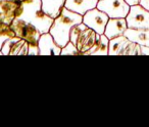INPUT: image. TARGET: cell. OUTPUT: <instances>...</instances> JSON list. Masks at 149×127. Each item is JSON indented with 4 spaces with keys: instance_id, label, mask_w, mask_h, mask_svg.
I'll use <instances>...</instances> for the list:
<instances>
[{
    "instance_id": "16",
    "label": "cell",
    "mask_w": 149,
    "mask_h": 127,
    "mask_svg": "<svg viewBox=\"0 0 149 127\" xmlns=\"http://www.w3.org/2000/svg\"><path fill=\"white\" fill-rule=\"evenodd\" d=\"M28 46L29 43L19 38L10 48L8 55H28Z\"/></svg>"
},
{
    "instance_id": "17",
    "label": "cell",
    "mask_w": 149,
    "mask_h": 127,
    "mask_svg": "<svg viewBox=\"0 0 149 127\" xmlns=\"http://www.w3.org/2000/svg\"><path fill=\"white\" fill-rule=\"evenodd\" d=\"M15 36L13 30L11 29L10 25H7L4 23H0V50L2 48L4 42L7 39Z\"/></svg>"
},
{
    "instance_id": "25",
    "label": "cell",
    "mask_w": 149,
    "mask_h": 127,
    "mask_svg": "<svg viewBox=\"0 0 149 127\" xmlns=\"http://www.w3.org/2000/svg\"><path fill=\"white\" fill-rule=\"evenodd\" d=\"M21 1H24V0H21Z\"/></svg>"
},
{
    "instance_id": "21",
    "label": "cell",
    "mask_w": 149,
    "mask_h": 127,
    "mask_svg": "<svg viewBox=\"0 0 149 127\" xmlns=\"http://www.w3.org/2000/svg\"><path fill=\"white\" fill-rule=\"evenodd\" d=\"M139 4L143 7V8L147 9L149 11V0H140L139 1Z\"/></svg>"
},
{
    "instance_id": "8",
    "label": "cell",
    "mask_w": 149,
    "mask_h": 127,
    "mask_svg": "<svg viewBox=\"0 0 149 127\" xmlns=\"http://www.w3.org/2000/svg\"><path fill=\"white\" fill-rule=\"evenodd\" d=\"M38 45H39V55H60L61 52V47L54 41L53 37L51 34L43 33L41 34L38 41Z\"/></svg>"
},
{
    "instance_id": "19",
    "label": "cell",
    "mask_w": 149,
    "mask_h": 127,
    "mask_svg": "<svg viewBox=\"0 0 149 127\" xmlns=\"http://www.w3.org/2000/svg\"><path fill=\"white\" fill-rule=\"evenodd\" d=\"M60 55H83L72 42L68 41L63 47H61Z\"/></svg>"
},
{
    "instance_id": "5",
    "label": "cell",
    "mask_w": 149,
    "mask_h": 127,
    "mask_svg": "<svg viewBox=\"0 0 149 127\" xmlns=\"http://www.w3.org/2000/svg\"><path fill=\"white\" fill-rule=\"evenodd\" d=\"M96 7L105 13L109 19L126 18L130 11V5L126 0H98Z\"/></svg>"
},
{
    "instance_id": "2",
    "label": "cell",
    "mask_w": 149,
    "mask_h": 127,
    "mask_svg": "<svg viewBox=\"0 0 149 127\" xmlns=\"http://www.w3.org/2000/svg\"><path fill=\"white\" fill-rule=\"evenodd\" d=\"M82 22L83 15L68 11L63 6L59 15L53 20L49 33L53 37L54 41L60 47H63L70 41V33L72 28Z\"/></svg>"
},
{
    "instance_id": "11",
    "label": "cell",
    "mask_w": 149,
    "mask_h": 127,
    "mask_svg": "<svg viewBox=\"0 0 149 127\" xmlns=\"http://www.w3.org/2000/svg\"><path fill=\"white\" fill-rule=\"evenodd\" d=\"M98 0H65L64 7L70 11L84 15L88 11L97 6Z\"/></svg>"
},
{
    "instance_id": "1",
    "label": "cell",
    "mask_w": 149,
    "mask_h": 127,
    "mask_svg": "<svg viewBox=\"0 0 149 127\" xmlns=\"http://www.w3.org/2000/svg\"><path fill=\"white\" fill-rule=\"evenodd\" d=\"M17 19L23 20L35 26L40 33H48L53 23V18L42 9L41 0H24L17 13Z\"/></svg>"
},
{
    "instance_id": "13",
    "label": "cell",
    "mask_w": 149,
    "mask_h": 127,
    "mask_svg": "<svg viewBox=\"0 0 149 127\" xmlns=\"http://www.w3.org/2000/svg\"><path fill=\"white\" fill-rule=\"evenodd\" d=\"M109 48V39L104 34H98L94 46L86 53V55H108Z\"/></svg>"
},
{
    "instance_id": "15",
    "label": "cell",
    "mask_w": 149,
    "mask_h": 127,
    "mask_svg": "<svg viewBox=\"0 0 149 127\" xmlns=\"http://www.w3.org/2000/svg\"><path fill=\"white\" fill-rule=\"evenodd\" d=\"M130 40L125 35H120L109 39V48H108V55H120L125 46L129 43Z\"/></svg>"
},
{
    "instance_id": "23",
    "label": "cell",
    "mask_w": 149,
    "mask_h": 127,
    "mask_svg": "<svg viewBox=\"0 0 149 127\" xmlns=\"http://www.w3.org/2000/svg\"><path fill=\"white\" fill-rule=\"evenodd\" d=\"M139 1H140V0H126V2L128 3L130 6H132V5L139 4Z\"/></svg>"
},
{
    "instance_id": "20",
    "label": "cell",
    "mask_w": 149,
    "mask_h": 127,
    "mask_svg": "<svg viewBox=\"0 0 149 127\" xmlns=\"http://www.w3.org/2000/svg\"><path fill=\"white\" fill-rule=\"evenodd\" d=\"M39 45L38 43H29L28 46V55H39Z\"/></svg>"
},
{
    "instance_id": "4",
    "label": "cell",
    "mask_w": 149,
    "mask_h": 127,
    "mask_svg": "<svg viewBox=\"0 0 149 127\" xmlns=\"http://www.w3.org/2000/svg\"><path fill=\"white\" fill-rule=\"evenodd\" d=\"M126 21L129 29H149V11L140 4L132 5Z\"/></svg>"
},
{
    "instance_id": "24",
    "label": "cell",
    "mask_w": 149,
    "mask_h": 127,
    "mask_svg": "<svg viewBox=\"0 0 149 127\" xmlns=\"http://www.w3.org/2000/svg\"><path fill=\"white\" fill-rule=\"evenodd\" d=\"M0 55H3V53H2V51H1V50H0Z\"/></svg>"
},
{
    "instance_id": "3",
    "label": "cell",
    "mask_w": 149,
    "mask_h": 127,
    "mask_svg": "<svg viewBox=\"0 0 149 127\" xmlns=\"http://www.w3.org/2000/svg\"><path fill=\"white\" fill-rule=\"evenodd\" d=\"M10 27L15 32V36L19 37L21 39H24L28 43H38V41H39L41 33L32 24L15 18L11 22Z\"/></svg>"
},
{
    "instance_id": "14",
    "label": "cell",
    "mask_w": 149,
    "mask_h": 127,
    "mask_svg": "<svg viewBox=\"0 0 149 127\" xmlns=\"http://www.w3.org/2000/svg\"><path fill=\"white\" fill-rule=\"evenodd\" d=\"M42 9L48 15L55 19L61 11L62 7L64 6L65 0H41Z\"/></svg>"
},
{
    "instance_id": "7",
    "label": "cell",
    "mask_w": 149,
    "mask_h": 127,
    "mask_svg": "<svg viewBox=\"0 0 149 127\" xmlns=\"http://www.w3.org/2000/svg\"><path fill=\"white\" fill-rule=\"evenodd\" d=\"M21 3V0H0V23L10 25L17 18Z\"/></svg>"
},
{
    "instance_id": "10",
    "label": "cell",
    "mask_w": 149,
    "mask_h": 127,
    "mask_svg": "<svg viewBox=\"0 0 149 127\" xmlns=\"http://www.w3.org/2000/svg\"><path fill=\"white\" fill-rule=\"evenodd\" d=\"M127 29H128V25H127L126 18H112L108 20L103 34L108 39H112L118 36L124 35Z\"/></svg>"
},
{
    "instance_id": "12",
    "label": "cell",
    "mask_w": 149,
    "mask_h": 127,
    "mask_svg": "<svg viewBox=\"0 0 149 127\" xmlns=\"http://www.w3.org/2000/svg\"><path fill=\"white\" fill-rule=\"evenodd\" d=\"M130 41L149 46V29H127L124 34Z\"/></svg>"
},
{
    "instance_id": "22",
    "label": "cell",
    "mask_w": 149,
    "mask_h": 127,
    "mask_svg": "<svg viewBox=\"0 0 149 127\" xmlns=\"http://www.w3.org/2000/svg\"><path fill=\"white\" fill-rule=\"evenodd\" d=\"M141 54L142 55H149V46L141 45Z\"/></svg>"
},
{
    "instance_id": "9",
    "label": "cell",
    "mask_w": 149,
    "mask_h": 127,
    "mask_svg": "<svg viewBox=\"0 0 149 127\" xmlns=\"http://www.w3.org/2000/svg\"><path fill=\"white\" fill-rule=\"evenodd\" d=\"M97 37L98 34L94 30H92L91 28L87 27L80 34L79 38L76 42V46L82 52L83 55H86V53L94 46L96 40H97Z\"/></svg>"
},
{
    "instance_id": "18",
    "label": "cell",
    "mask_w": 149,
    "mask_h": 127,
    "mask_svg": "<svg viewBox=\"0 0 149 127\" xmlns=\"http://www.w3.org/2000/svg\"><path fill=\"white\" fill-rule=\"evenodd\" d=\"M87 28V26L82 22V23L78 24V25H74V27L72 28L70 30V41L72 42V43L76 45V42H77L78 38H79L80 34L84 31V30Z\"/></svg>"
},
{
    "instance_id": "6",
    "label": "cell",
    "mask_w": 149,
    "mask_h": 127,
    "mask_svg": "<svg viewBox=\"0 0 149 127\" xmlns=\"http://www.w3.org/2000/svg\"><path fill=\"white\" fill-rule=\"evenodd\" d=\"M108 20H109V17L105 13L98 9L97 7L90 9L83 15V23L99 35L104 33Z\"/></svg>"
}]
</instances>
